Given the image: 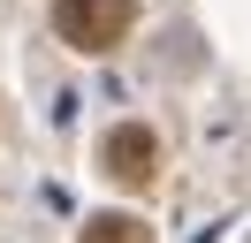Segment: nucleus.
<instances>
[{
    "label": "nucleus",
    "instance_id": "nucleus-1",
    "mask_svg": "<svg viewBox=\"0 0 251 243\" xmlns=\"http://www.w3.org/2000/svg\"><path fill=\"white\" fill-rule=\"evenodd\" d=\"M129 23H137L129 0H53V30H61L76 53H114V46L129 38Z\"/></svg>",
    "mask_w": 251,
    "mask_h": 243
},
{
    "label": "nucleus",
    "instance_id": "nucleus-3",
    "mask_svg": "<svg viewBox=\"0 0 251 243\" xmlns=\"http://www.w3.org/2000/svg\"><path fill=\"white\" fill-rule=\"evenodd\" d=\"M76 243H152V228H145L137 213H92V220L76 228Z\"/></svg>",
    "mask_w": 251,
    "mask_h": 243
},
{
    "label": "nucleus",
    "instance_id": "nucleus-2",
    "mask_svg": "<svg viewBox=\"0 0 251 243\" xmlns=\"http://www.w3.org/2000/svg\"><path fill=\"white\" fill-rule=\"evenodd\" d=\"M152 167H160V137H152V129L122 122V129H107V137H99V175H107V182L145 190V182H152Z\"/></svg>",
    "mask_w": 251,
    "mask_h": 243
}]
</instances>
